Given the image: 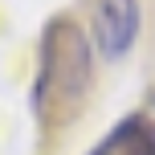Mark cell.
Here are the masks:
<instances>
[{"label":"cell","mask_w":155,"mask_h":155,"mask_svg":"<svg viewBox=\"0 0 155 155\" xmlns=\"http://www.w3.org/2000/svg\"><path fill=\"white\" fill-rule=\"evenodd\" d=\"M90 37L102 61H123L139 41V0H90Z\"/></svg>","instance_id":"cell-2"},{"label":"cell","mask_w":155,"mask_h":155,"mask_svg":"<svg viewBox=\"0 0 155 155\" xmlns=\"http://www.w3.org/2000/svg\"><path fill=\"white\" fill-rule=\"evenodd\" d=\"M90 155H155V123L147 114H127L90 147Z\"/></svg>","instance_id":"cell-3"},{"label":"cell","mask_w":155,"mask_h":155,"mask_svg":"<svg viewBox=\"0 0 155 155\" xmlns=\"http://www.w3.org/2000/svg\"><path fill=\"white\" fill-rule=\"evenodd\" d=\"M90 41L82 25L70 16H53L41 37V65H37V114L45 127H70L90 94Z\"/></svg>","instance_id":"cell-1"}]
</instances>
